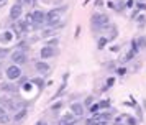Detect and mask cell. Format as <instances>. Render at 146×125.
<instances>
[{
  "mask_svg": "<svg viewBox=\"0 0 146 125\" xmlns=\"http://www.w3.org/2000/svg\"><path fill=\"white\" fill-rule=\"evenodd\" d=\"M110 23V17L107 15V13H94L92 17H90V25L97 30V28H104L105 25Z\"/></svg>",
  "mask_w": 146,
  "mask_h": 125,
  "instance_id": "7a4b0ae2",
  "label": "cell"
},
{
  "mask_svg": "<svg viewBox=\"0 0 146 125\" xmlns=\"http://www.w3.org/2000/svg\"><path fill=\"white\" fill-rule=\"evenodd\" d=\"M58 43H59V39H58V38H53V39H49V41H48V46H56Z\"/></svg>",
  "mask_w": 146,
  "mask_h": 125,
  "instance_id": "4316f807",
  "label": "cell"
},
{
  "mask_svg": "<svg viewBox=\"0 0 146 125\" xmlns=\"http://www.w3.org/2000/svg\"><path fill=\"white\" fill-rule=\"evenodd\" d=\"M8 122H12V117H10L8 112H3V114L0 115V125H7Z\"/></svg>",
  "mask_w": 146,
  "mask_h": 125,
  "instance_id": "2e32d148",
  "label": "cell"
},
{
  "mask_svg": "<svg viewBox=\"0 0 146 125\" xmlns=\"http://www.w3.org/2000/svg\"><path fill=\"white\" fill-rule=\"evenodd\" d=\"M136 20H138V25L143 26L146 23V15H145V13H139L138 17H136Z\"/></svg>",
  "mask_w": 146,
  "mask_h": 125,
  "instance_id": "603a6c76",
  "label": "cell"
},
{
  "mask_svg": "<svg viewBox=\"0 0 146 125\" xmlns=\"http://www.w3.org/2000/svg\"><path fill=\"white\" fill-rule=\"evenodd\" d=\"M3 112H7V110H5V109H3V107H2V105H0V115H2V114H3Z\"/></svg>",
  "mask_w": 146,
  "mask_h": 125,
  "instance_id": "74e56055",
  "label": "cell"
},
{
  "mask_svg": "<svg viewBox=\"0 0 146 125\" xmlns=\"http://www.w3.org/2000/svg\"><path fill=\"white\" fill-rule=\"evenodd\" d=\"M86 125H100L99 112H97V114H92L89 118H86Z\"/></svg>",
  "mask_w": 146,
  "mask_h": 125,
  "instance_id": "4fadbf2b",
  "label": "cell"
},
{
  "mask_svg": "<svg viewBox=\"0 0 146 125\" xmlns=\"http://www.w3.org/2000/svg\"><path fill=\"white\" fill-rule=\"evenodd\" d=\"M27 61H28V56L23 49H17V51L12 53V63L13 64L21 66V64H27Z\"/></svg>",
  "mask_w": 146,
  "mask_h": 125,
  "instance_id": "5b68a950",
  "label": "cell"
},
{
  "mask_svg": "<svg viewBox=\"0 0 146 125\" xmlns=\"http://www.w3.org/2000/svg\"><path fill=\"white\" fill-rule=\"evenodd\" d=\"M5 74H7V79L8 81H17V79L21 78V69L18 64H10L7 68V71H5Z\"/></svg>",
  "mask_w": 146,
  "mask_h": 125,
  "instance_id": "277c9868",
  "label": "cell"
},
{
  "mask_svg": "<svg viewBox=\"0 0 146 125\" xmlns=\"http://www.w3.org/2000/svg\"><path fill=\"white\" fill-rule=\"evenodd\" d=\"M0 76H2V61H0Z\"/></svg>",
  "mask_w": 146,
  "mask_h": 125,
  "instance_id": "f35d334b",
  "label": "cell"
},
{
  "mask_svg": "<svg viewBox=\"0 0 146 125\" xmlns=\"http://www.w3.org/2000/svg\"><path fill=\"white\" fill-rule=\"evenodd\" d=\"M35 69H36V72H38V74H48V72L51 71V66L48 64L44 59H41V61H36Z\"/></svg>",
  "mask_w": 146,
  "mask_h": 125,
  "instance_id": "30bf717a",
  "label": "cell"
},
{
  "mask_svg": "<svg viewBox=\"0 0 146 125\" xmlns=\"http://www.w3.org/2000/svg\"><path fill=\"white\" fill-rule=\"evenodd\" d=\"M79 35H80V26H77V28H76V33H74V36H76V39L79 38Z\"/></svg>",
  "mask_w": 146,
  "mask_h": 125,
  "instance_id": "d6a6232c",
  "label": "cell"
},
{
  "mask_svg": "<svg viewBox=\"0 0 146 125\" xmlns=\"http://www.w3.org/2000/svg\"><path fill=\"white\" fill-rule=\"evenodd\" d=\"M86 105L84 104H80V102H72V104L69 105V109H71V112H72L74 115L77 118L80 117H84V114H86V109H84Z\"/></svg>",
  "mask_w": 146,
  "mask_h": 125,
  "instance_id": "ba28073f",
  "label": "cell"
},
{
  "mask_svg": "<svg viewBox=\"0 0 146 125\" xmlns=\"http://www.w3.org/2000/svg\"><path fill=\"white\" fill-rule=\"evenodd\" d=\"M31 84L36 86L38 91H43V87H44V81H43V78H33L31 79Z\"/></svg>",
  "mask_w": 146,
  "mask_h": 125,
  "instance_id": "9a60e30c",
  "label": "cell"
},
{
  "mask_svg": "<svg viewBox=\"0 0 146 125\" xmlns=\"http://www.w3.org/2000/svg\"><path fill=\"white\" fill-rule=\"evenodd\" d=\"M40 56H41V59H49V58H53V56H56V48L54 46H43L41 48V51H40Z\"/></svg>",
  "mask_w": 146,
  "mask_h": 125,
  "instance_id": "9c48e42d",
  "label": "cell"
},
{
  "mask_svg": "<svg viewBox=\"0 0 146 125\" xmlns=\"http://www.w3.org/2000/svg\"><path fill=\"white\" fill-rule=\"evenodd\" d=\"M117 72L121 76V74H125V72H126V68H118V69H117Z\"/></svg>",
  "mask_w": 146,
  "mask_h": 125,
  "instance_id": "1f68e13d",
  "label": "cell"
},
{
  "mask_svg": "<svg viewBox=\"0 0 146 125\" xmlns=\"http://www.w3.org/2000/svg\"><path fill=\"white\" fill-rule=\"evenodd\" d=\"M92 104H94V96H87L86 100H84V105L89 107V105H92Z\"/></svg>",
  "mask_w": 146,
  "mask_h": 125,
  "instance_id": "cb8c5ba5",
  "label": "cell"
},
{
  "mask_svg": "<svg viewBox=\"0 0 146 125\" xmlns=\"http://www.w3.org/2000/svg\"><path fill=\"white\" fill-rule=\"evenodd\" d=\"M136 43H138L139 49H146V36H139V38H136Z\"/></svg>",
  "mask_w": 146,
  "mask_h": 125,
  "instance_id": "d6986e66",
  "label": "cell"
},
{
  "mask_svg": "<svg viewBox=\"0 0 146 125\" xmlns=\"http://www.w3.org/2000/svg\"><path fill=\"white\" fill-rule=\"evenodd\" d=\"M77 120H79V118L76 117L72 112H66V114H62V117H61V120H59V125H76Z\"/></svg>",
  "mask_w": 146,
  "mask_h": 125,
  "instance_id": "52a82bcc",
  "label": "cell"
},
{
  "mask_svg": "<svg viewBox=\"0 0 146 125\" xmlns=\"http://www.w3.org/2000/svg\"><path fill=\"white\" fill-rule=\"evenodd\" d=\"M0 104H2V97H0Z\"/></svg>",
  "mask_w": 146,
  "mask_h": 125,
  "instance_id": "ab89813d",
  "label": "cell"
},
{
  "mask_svg": "<svg viewBox=\"0 0 146 125\" xmlns=\"http://www.w3.org/2000/svg\"><path fill=\"white\" fill-rule=\"evenodd\" d=\"M28 115V110L27 107H21V109H18L17 112H13V117H12V122H15V124H20V122H23V118Z\"/></svg>",
  "mask_w": 146,
  "mask_h": 125,
  "instance_id": "8fae6325",
  "label": "cell"
},
{
  "mask_svg": "<svg viewBox=\"0 0 146 125\" xmlns=\"http://www.w3.org/2000/svg\"><path fill=\"white\" fill-rule=\"evenodd\" d=\"M113 82H115V78H108V81H107L105 87H104V91H105V89H108V87H112V86H113Z\"/></svg>",
  "mask_w": 146,
  "mask_h": 125,
  "instance_id": "484cf974",
  "label": "cell"
},
{
  "mask_svg": "<svg viewBox=\"0 0 146 125\" xmlns=\"http://www.w3.org/2000/svg\"><path fill=\"white\" fill-rule=\"evenodd\" d=\"M66 82H67V81H62V84L59 86V89H58V92H56V94H54L53 97H51V100H56V99H59L61 96H62V92L66 91Z\"/></svg>",
  "mask_w": 146,
  "mask_h": 125,
  "instance_id": "5bb4252c",
  "label": "cell"
},
{
  "mask_svg": "<svg viewBox=\"0 0 146 125\" xmlns=\"http://www.w3.org/2000/svg\"><path fill=\"white\" fill-rule=\"evenodd\" d=\"M5 3H7V0H0V7H3Z\"/></svg>",
  "mask_w": 146,
  "mask_h": 125,
  "instance_id": "8d00e7d4",
  "label": "cell"
},
{
  "mask_svg": "<svg viewBox=\"0 0 146 125\" xmlns=\"http://www.w3.org/2000/svg\"><path fill=\"white\" fill-rule=\"evenodd\" d=\"M115 10H117V12H123V10H125V3H123V0H117V3H115Z\"/></svg>",
  "mask_w": 146,
  "mask_h": 125,
  "instance_id": "44dd1931",
  "label": "cell"
},
{
  "mask_svg": "<svg viewBox=\"0 0 146 125\" xmlns=\"http://www.w3.org/2000/svg\"><path fill=\"white\" fill-rule=\"evenodd\" d=\"M35 125H48V122H46V120H38Z\"/></svg>",
  "mask_w": 146,
  "mask_h": 125,
  "instance_id": "836d02e7",
  "label": "cell"
},
{
  "mask_svg": "<svg viewBox=\"0 0 146 125\" xmlns=\"http://www.w3.org/2000/svg\"><path fill=\"white\" fill-rule=\"evenodd\" d=\"M49 35H54V28H49V30H44V31L41 33V36H44V38H46V36H49Z\"/></svg>",
  "mask_w": 146,
  "mask_h": 125,
  "instance_id": "d4e9b609",
  "label": "cell"
},
{
  "mask_svg": "<svg viewBox=\"0 0 146 125\" xmlns=\"http://www.w3.org/2000/svg\"><path fill=\"white\" fill-rule=\"evenodd\" d=\"M21 15H23V5L21 3H18V2H15L13 5H12V8H10V20L12 21H17V20L21 18Z\"/></svg>",
  "mask_w": 146,
  "mask_h": 125,
  "instance_id": "8992f818",
  "label": "cell"
},
{
  "mask_svg": "<svg viewBox=\"0 0 146 125\" xmlns=\"http://www.w3.org/2000/svg\"><path fill=\"white\" fill-rule=\"evenodd\" d=\"M13 81H8V82H2L0 84V91L2 92H7V94H13L17 89H15V86L12 84Z\"/></svg>",
  "mask_w": 146,
  "mask_h": 125,
  "instance_id": "7c38bea8",
  "label": "cell"
},
{
  "mask_svg": "<svg viewBox=\"0 0 146 125\" xmlns=\"http://www.w3.org/2000/svg\"><path fill=\"white\" fill-rule=\"evenodd\" d=\"M113 66H115V63H108V64H107V69H115Z\"/></svg>",
  "mask_w": 146,
  "mask_h": 125,
  "instance_id": "d590c367",
  "label": "cell"
},
{
  "mask_svg": "<svg viewBox=\"0 0 146 125\" xmlns=\"http://www.w3.org/2000/svg\"><path fill=\"white\" fill-rule=\"evenodd\" d=\"M133 5H135V0H126V2H125V7H126V8H131Z\"/></svg>",
  "mask_w": 146,
  "mask_h": 125,
  "instance_id": "f546056e",
  "label": "cell"
},
{
  "mask_svg": "<svg viewBox=\"0 0 146 125\" xmlns=\"http://www.w3.org/2000/svg\"><path fill=\"white\" fill-rule=\"evenodd\" d=\"M126 124H128V125H136L135 117H126Z\"/></svg>",
  "mask_w": 146,
  "mask_h": 125,
  "instance_id": "83f0119b",
  "label": "cell"
},
{
  "mask_svg": "<svg viewBox=\"0 0 146 125\" xmlns=\"http://www.w3.org/2000/svg\"><path fill=\"white\" fill-rule=\"evenodd\" d=\"M136 8H138V10H146V5L141 3V2H138V3H136Z\"/></svg>",
  "mask_w": 146,
  "mask_h": 125,
  "instance_id": "4dcf8cb0",
  "label": "cell"
},
{
  "mask_svg": "<svg viewBox=\"0 0 146 125\" xmlns=\"http://www.w3.org/2000/svg\"><path fill=\"white\" fill-rule=\"evenodd\" d=\"M31 15H33V28L35 30H40V28H43V25H46V12L35 10Z\"/></svg>",
  "mask_w": 146,
  "mask_h": 125,
  "instance_id": "3957f363",
  "label": "cell"
},
{
  "mask_svg": "<svg viewBox=\"0 0 146 125\" xmlns=\"http://www.w3.org/2000/svg\"><path fill=\"white\" fill-rule=\"evenodd\" d=\"M62 105H64V102H62V100L56 102V104H53V105H51V112H58L59 109H62Z\"/></svg>",
  "mask_w": 146,
  "mask_h": 125,
  "instance_id": "7402d4cb",
  "label": "cell"
},
{
  "mask_svg": "<svg viewBox=\"0 0 146 125\" xmlns=\"http://www.w3.org/2000/svg\"><path fill=\"white\" fill-rule=\"evenodd\" d=\"M66 10H67V5L59 7V8H53V10L46 12V25L49 26V28H54V30L62 28L61 17H62V13L66 12Z\"/></svg>",
  "mask_w": 146,
  "mask_h": 125,
  "instance_id": "6da1fadb",
  "label": "cell"
},
{
  "mask_svg": "<svg viewBox=\"0 0 146 125\" xmlns=\"http://www.w3.org/2000/svg\"><path fill=\"white\" fill-rule=\"evenodd\" d=\"M108 41H110V39L107 38V36H100L99 41H97V48H99V49H104V48L107 46V43H108Z\"/></svg>",
  "mask_w": 146,
  "mask_h": 125,
  "instance_id": "e0dca14e",
  "label": "cell"
},
{
  "mask_svg": "<svg viewBox=\"0 0 146 125\" xmlns=\"http://www.w3.org/2000/svg\"><path fill=\"white\" fill-rule=\"evenodd\" d=\"M104 5V0H95V7H102Z\"/></svg>",
  "mask_w": 146,
  "mask_h": 125,
  "instance_id": "e575fe53",
  "label": "cell"
},
{
  "mask_svg": "<svg viewBox=\"0 0 146 125\" xmlns=\"http://www.w3.org/2000/svg\"><path fill=\"white\" fill-rule=\"evenodd\" d=\"M99 105H100V110H107V109H110V100H108V99H105V100H100Z\"/></svg>",
  "mask_w": 146,
  "mask_h": 125,
  "instance_id": "ffe728a7",
  "label": "cell"
},
{
  "mask_svg": "<svg viewBox=\"0 0 146 125\" xmlns=\"http://www.w3.org/2000/svg\"><path fill=\"white\" fill-rule=\"evenodd\" d=\"M17 2L21 3V5H23V3H25V5H31V3H33V0H17Z\"/></svg>",
  "mask_w": 146,
  "mask_h": 125,
  "instance_id": "f1b7e54d",
  "label": "cell"
},
{
  "mask_svg": "<svg viewBox=\"0 0 146 125\" xmlns=\"http://www.w3.org/2000/svg\"><path fill=\"white\" fill-rule=\"evenodd\" d=\"M89 112H90V115H92V114H97V112H100L99 102H94L92 105H89Z\"/></svg>",
  "mask_w": 146,
  "mask_h": 125,
  "instance_id": "ac0fdd59",
  "label": "cell"
}]
</instances>
